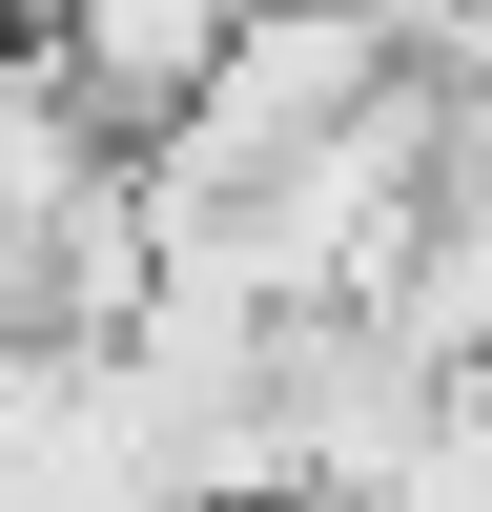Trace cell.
Wrapping results in <instances>:
<instances>
[{
	"instance_id": "cell-2",
	"label": "cell",
	"mask_w": 492,
	"mask_h": 512,
	"mask_svg": "<svg viewBox=\"0 0 492 512\" xmlns=\"http://www.w3.org/2000/svg\"><path fill=\"white\" fill-rule=\"evenodd\" d=\"M123 103L82 82V41L62 21H0V226H62V205H103L123 185Z\"/></svg>"
},
{
	"instance_id": "cell-1",
	"label": "cell",
	"mask_w": 492,
	"mask_h": 512,
	"mask_svg": "<svg viewBox=\"0 0 492 512\" xmlns=\"http://www.w3.org/2000/svg\"><path fill=\"white\" fill-rule=\"evenodd\" d=\"M390 82H410V41L369 21V0H246V41L185 82V123L144 144V185L164 205H246L267 164H308L328 123H369Z\"/></svg>"
},
{
	"instance_id": "cell-3",
	"label": "cell",
	"mask_w": 492,
	"mask_h": 512,
	"mask_svg": "<svg viewBox=\"0 0 492 512\" xmlns=\"http://www.w3.org/2000/svg\"><path fill=\"white\" fill-rule=\"evenodd\" d=\"M410 349L492 369V123L451 144V185H431V246H410Z\"/></svg>"
},
{
	"instance_id": "cell-4",
	"label": "cell",
	"mask_w": 492,
	"mask_h": 512,
	"mask_svg": "<svg viewBox=\"0 0 492 512\" xmlns=\"http://www.w3.org/2000/svg\"><path fill=\"white\" fill-rule=\"evenodd\" d=\"M0 21H62V0H0Z\"/></svg>"
}]
</instances>
